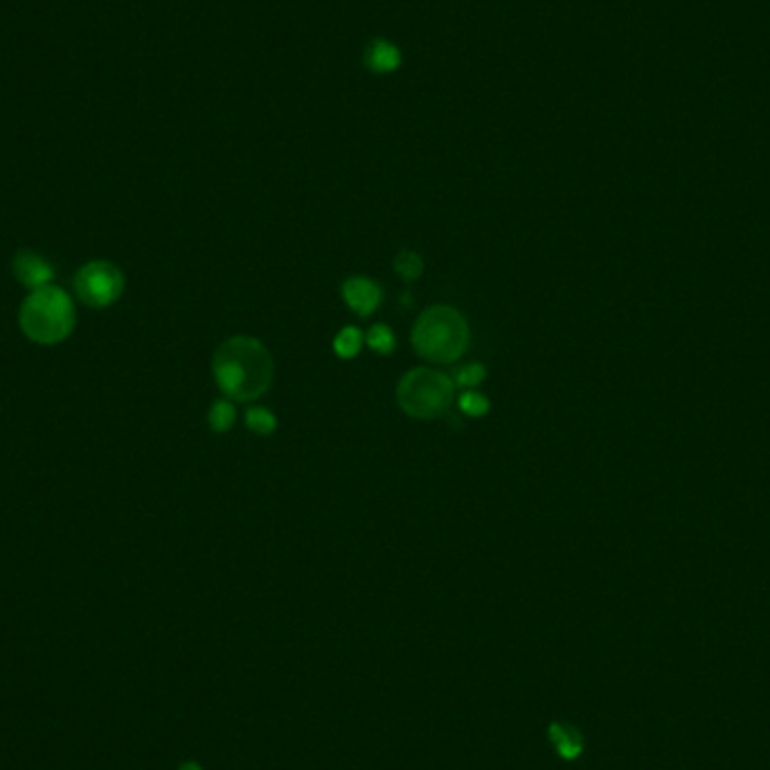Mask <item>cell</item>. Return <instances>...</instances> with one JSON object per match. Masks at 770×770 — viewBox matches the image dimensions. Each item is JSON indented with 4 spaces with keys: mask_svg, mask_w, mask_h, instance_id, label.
<instances>
[{
    "mask_svg": "<svg viewBox=\"0 0 770 770\" xmlns=\"http://www.w3.org/2000/svg\"><path fill=\"white\" fill-rule=\"evenodd\" d=\"M246 426L257 435H271L277 428V419L266 408H250L246 413Z\"/></svg>",
    "mask_w": 770,
    "mask_h": 770,
    "instance_id": "13",
    "label": "cell"
},
{
    "mask_svg": "<svg viewBox=\"0 0 770 770\" xmlns=\"http://www.w3.org/2000/svg\"><path fill=\"white\" fill-rule=\"evenodd\" d=\"M365 343V336L361 334V329L356 327H345L340 329V334L334 338V352L340 358H354L361 352V347Z\"/></svg>",
    "mask_w": 770,
    "mask_h": 770,
    "instance_id": "10",
    "label": "cell"
},
{
    "mask_svg": "<svg viewBox=\"0 0 770 770\" xmlns=\"http://www.w3.org/2000/svg\"><path fill=\"white\" fill-rule=\"evenodd\" d=\"M77 311L70 295L50 284L30 291L19 311V327L37 345H59L75 331Z\"/></svg>",
    "mask_w": 770,
    "mask_h": 770,
    "instance_id": "2",
    "label": "cell"
},
{
    "mask_svg": "<svg viewBox=\"0 0 770 770\" xmlns=\"http://www.w3.org/2000/svg\"><path fill=\"white\" fill-rule=\"evenodd\" d=\"M458 406L464 415L469 417H482L489 413V399L485 395H480L476 390H467L462 392L458 399Z\"/></svg>",
    "mask_w": 770,
    "mask_h": 770,
    "instance_id": "15",
    "label": "cell"
},
{
    "mask_svg": "<svg viewBox=\"0 0 770 770\" xmlns=\"http://www.w3.org/2000/svg\"><path fill=\"white\" fill-rule=\"evenodd\" d=\"M237 422V408L232 406V401L219 399L214 401L210 413H208V424L214 433H226Z\"/></svg>",
    "mask_w": 770,
    "mask_h": 770,
    "instance_id": "9",
    "label": "cell"
},
{
    "mask_svg": "<svg viewBox=\"0 0 770 770\" xmlns=\"http://www.w3.org/2000/svg\"><path fill=\"white\" fill-rule=\"evenodd\" d=\"M395 273L406 282H415L422 277L424 273V262L422 257L413 250H401V253L395 257Z\"/></svg>",
    "mask_w": 770,
    "mask_h": 770,
    "instance_id": "12",
    "label": "cell"
},
{
    "mask_svg": "<svg viewBox=\"0 0 770 770\" xmlns=\"http://www.w3.org/2000/svg\"><path fill=\"white\" fill-rule=\"evenodd\" d=\"M455 399V383L440 370L417 367L399 381L397 401L404 413L415 419H440L449 413Z\"/></svg>",
    "mask_w": 770,
    "mask_h": 770,
    "instance_id": "4",
    "label": "cell"
},
{
    "mask_svg": "<svg viewBox=\"0 0 770 770\" xmlns=\"http://www.w3.org/2000/svg\"><path fill=\"white\" fill-rule=\"evenodd\" d=\"M367 61H370V68L376 70V73H390V70H395L401 64V57H399V50L392 46V43L376 41L370 48V57H367Z\"/></svg>",
    "mask_w": 770,
    "mask_h": 770,
    "instance_id": "8",
    "label": "cell"
},
{
    "mask_svg": "<svg viewBox=\"0 0 770 770\" xmlns=\"http://www.w3.org/2000/svg\"><path fill=\"white\" fill-rule=\"evenodd\" d=\"M12 273L16 282L23 284L25 289L37 291L43 286H50L55 280V266L46 257L34 253V250H19L12 259Z\"/></svg>",
    "mask_w": 770,
    "mask_h": 770,
    "instance_id": "6",
    "label": "cell"
},
{
    "mask_svg": "<svg viewBox=\"0 0 770 770\" xmlns=\"http://www.w3.org/2000/svg\"><path fill=\"white\" fill-rule=\"evenodd\" d=\"M181 770H201V768L196 766V764H192V761H190V764H183V766H181Z\"/></svg>",
    "mask_w": 770,
    "mask_h": 770,
    "instance_id": "16",
    "label": "cell"
},
{
    "mask_svg": "<svg viewBox=\"0 0 770 770\" xmlns=\"http://www.w3.org/2000/svg\"><path fill=\"white\" fill-rule=\"evenodd\" d=\"M485 376H487L485 365L471 363V365H464L462 370H458V374H455L453 383H455V388L473 390V388H478V385H480L482 381H485Z\"/></svg>",
    "mask_w": 770,
    "mask_h": 770,
    "instance_id": "14",
    "label": "cell"
},
{
    "mask_svg": "<svg viewBox=\"0 0 770 770\" xmlns=\"http://www.w3.org/2000/svg\"><path fill=\"white\" fill-rule=\"evenodd\" d=\"M343 300L356 316H372L381 307L383 291L370 277H349L343 282Z\"/></svg>",
    "mask_w": 770,
    "mask_h": 770,
    "instance_id": "7",
    "label": "cell"
},
{
    "mask_svg": "<svg viewBox=\"0 0 770 770\" xmlns=\"http://www.w3.org/2000/svg\"><path fill=\"white\" fill-rule=\"evenodd\" d=\"M413 347L431 363H455L469 347L467 320L458 309L446 304L426 309L413 327Z\"/></svg>",
    "mask_w": 770,
    "mask_h": 770,
    "instance_id": "3",
    "label": "cell"
},
{
    "mask_svg": "<svg viewBox=\"0 0 770 770\" xmlns=\"http://www.w3.org/2000/svg\"><path fill=\"white\" fill-rule=\"evenodd\" d=\"M212 374L230 401H255L266 395L275 376L268 347L253 336H235L221 343L212 358Z\"/></svg>",
    "mask_w": 770,
    "mask_h": 770,
    "instance_id": "1",
    "label": "cell"
},
{
    "mask_svg": "<svg viewBox=\"0 0 770 770\" xmlns=\"http://www.w3.org/2000/svg\"><path fill=\"white\" fill-rule=\"evenodd\" d=\"M73 289L77 300L84 302L86 307L106 309L122 298L124 273L113 262L93 259V262H86L75 273Z\"/></svg>",
    "mask_w": 770,
    "mask_h": 770,
    "instance_id": "5",
    "label": "cell"
},
{
    "mask_svg": "<svg viewBox=\"0 0 770 770\" xmlns=\"http://www.w3.org/2000/svg\"><path fill=\"white\" fill-rule=\"evenodd\" d=\"M365 343H367V347L372 349V352L385 356V354L395 352L397 338H395V331H392L388 325H374L370 331H367Z\"/></svg>",
    "mask_w": 770,
    "mask_h": 770,
    "instance_id": "11",
    "label": "cell"
}]
</instances>
